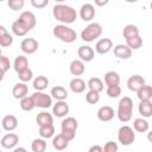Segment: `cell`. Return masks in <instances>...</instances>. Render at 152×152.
I'll use <instances>...</instances> for the list:
<instances>
[{"mask_svg":"<svg viewBox=\"0 0 152 152\" xmlns=\"http://www.w3.org/2000/svg\"><path fill=\"white\" fill-rule=\"evenodd\" d=\"M52 15H53V18L56 20L61 21L63 25L72 24L76 20V18H77L76 10H74L71 6L63 5V4H56L53 6Z\"/></svg>","mask_w":152,"mask_h":152,"instance_id":"6da1fadb","label":"cell"},{"mask_svg":"<svg viewBox=\"0 0 152 152\" xmlns=\"http://www.w3.org/2000/svg\"><path fill=\"white\" fill-rule=\"evenodd\" d=\"M133 114V100L129 96H124L118 104L116 116L121 122H128Z\"/></svg>","mask_w":152,"mask_h":152,"instance_id":"7a4b0ae2","label":"cell"},{"mask_svg":"<svg viewBox=\"0 0 152 152\" xmlns=\"http://www.w3.org/2000/svg\"><path fill=\"white\" fill-rule=\"evenodd\" d=\"M53 36L56 38H58L59 40L64 42V43H74L76 39H77V34L76 32L70 28L69 26L66 25H63V24H59V25H56L53 27V31H52Z\"/></svg>","mask_w":152,"mask_h":152,"instance_id":"3957f363","label":"cell"},{"mask_svg":"<svg viewBox=\"0 0 152 152\" xmlns=\"http://www.w3.org/2000/svg\"><path fill=\"white\" fill-rule=\"evenodd\" d=\"M77 127H78V121H77L75 118H72V116H68V118H65V119L62 121V124H61V131H62L61 134H62L66 140L71 141V140H74L75 137H76Z\"/></svg>","mask_w":152,"mask_h":152,"instance_id":"277c9868","label":"cell"},{"mask_svg":"<svg viewBox=\"0 0 152 152\" xmlns=\"http://www.w3.org/2000/svg\"><path fill=\"white\" fill-rule=\"evenodd\" d=\"M102 34V26L99 23H90L81 32V39L87 43H91Z\"/></svg>","mask_w":152,"mask_h":152,"instance_id":"5b68a950","label":"cell"},{"mask_svg":"<svg viewBox=\"0 0 152 152\" xmlns=\"http://www.w3.org/2000/svg\"><path fill=\"white\" fill-rule=\"evenodd\" d=\"M118 140L121 145L124 146H129L134 142L135 140V133L133 131L132 127L125 125V126H121L118 131Z\"/></svg>","mask_w":152,"mask_h":152,"instance_id":"8992f818","label":"cell"},{"mask_svg":"<svg viewBox=\"0 0 152 152\" xmlns=\"http://www.w3.org/2000/svg\"><path fill=\"white\" fill-rule=\"evenodd\" d=\"M32 100H33V103H34V107H38V108H50L52 106V97L50 95H48L46 93H43V91H34L32 95H31Z\"/></svg>","mask_w":152,"mask_h":152,"instance_id":"52a82bcc","label":"cell"},{"mask_svg":"<svg viewBox=\"0 0 152 152\" xmlns=\"http://www.w3.org/2000/svg\"><path fill=\"white\" fill-rule=\"evenodd\" d=\"M18 20L27 28V31H31L36 26V23H37L36 15L31 11H24V12H21L20 15H19V18H18Z\"/></svg>","mask_w":152,"mask_h":152,"instance_id":"ba28073f","label":"cell"},{"mask_svg":"<svg viewBox=\"0 0 152 152\" xmlns=\"http://www.w3.org/2000/svg\"><path fill=\"white\" fill-rule=\"evenodd\" d=\"M20 49L26 55H32L38 50V42L34 38H25L20 43Z\"/></svg>","mask_w":152,"mask_h":152,"instance_id":"9c48e42d","label":"cell"},{"mask_svg":"<svg viewBox=\"0 0 152 152\" xmlns=\"http://www.w3.org/2000/svg\"><path fill=\"white\" fill-rule=\"evenodd\" d=\"M112 49H113V42L109 38H101L95 44V51L99 55L108 53Z\"/></svg>","mask_w":152,"mask_h":152,"instance_id":"30bf717a","label":"cell"},{"mask_svg":"<svg viewBox=\"0 0 152 152\" xmlns=\"http://www.w3.org/2000/svg\"><path fill=\"white\" fill-rule=\"evenodd\" d=\"M18 142H19V137H18L15 133H7V134H5V135L1 138V140H0L1 146H2L4 148H7V150L14 148Z\"/></svg>","mask_w":152,"mask_h":152,"instance_id":"8fae6325","label":"cell"},{"mask_svg":"<svg viewBox=\"0 0 152 152\" xmlns=\"http://www.w3.org/2000/svg\"><path fill=\"white\" fill-rule=\"evenodd\" d=\"M80 17L83 21H90L95 17V7L91 4H83L80 8Z\"/></svg>","mask_w":152,"mask_h":152,"instance_id":"7c38bea8","label":"cell"},{"mask_svg":"<svg viewBox=\"0 0 152 152\" xmlns=\"http://www.w3.org/2000/svg\"><path fill=\"white\" fill-rule=\"evenodd\" d=\"M144 86H145V80L140 75H132L127 80V87H128V89L131 91H135L137 93Z\"/></svg>","mask_w":152,"mask_h":152,"instance_id":"4fadbf2b","label":"cell"},{"mask_svg":"<svg viewBox=\"0 0 152 152\" xmlns=\"http://www.w3.org/2000/svg\"><path fill=\"white\" fill-rule=\"evenodd\" d=\"M96 115H97V119H99L100 121L107 122V121H110V120L114 118L115 113H114V109H113L110 106H102V107L99 108Z\"/></svg>","mask_w":152,"mask_h":152,"instance_id":"5bb4252c","label":"cell"},{"mask_svg":"<svg viewBox=\"0 0 152 152\" xmlns=\"http://www.w3.org/2000/svg\"><path fill=\"white\" fill-rule=\"evenodd\" d=\"M77 55H78L80 59L84 63V62H90V61H93L95 52H94L93 48H90L89 45H82V46L78 48Z\"/></svg>","mask_w":152,"mask_h":152,"instance_id":"9a60e30c","label":"cell"},{"mask_svg":"<svg viewBox=\"0 0 152 152\" xmlns=\"http://www.w3.org/2000/svg\"><path fill=\"white\" fill-rule=\"evenodd\" d=\"M69 113V104L66 101H57L52 106V114L57 118H63Z\"/></svg>","mask_w":152,"mask_h":152,"instance_id":"2e32d148","label":"cell"},{"mask_svg":"<svg viewBox=\"0 0 152 152\" xmlns=\"http://www.w3.org/2000/svg\"><path fill=\"white\" fill-rule=\"evenodd\" d=\"M1 126L5 131L7 132H12L14 131L17 127H18V119L12 115V114H8V115H5L1 120Z\"/></svg>","mask_w":152,"mask_h":152,"instance_id":"e0dca14e","label":"cell"},{"mask_svg":"<svg viewBox=\"0 0 152 152\" xmlns=\"http://www.w3.org/2000/svg\"><path fill=\"white\" fill-rule=\"evenodd\" d=\"M27 93H28V87L26 86V83H23V82H19V83H15L13 89H12V95L14 99H18V100H21L23 97L27 96Z\"/></svg>","mask_w":152,"mask_h":152,"instance_id":"ac0fdd59","label":"cell"},{"mask_svg":"<svg viewBox=\"0 0 152 152\" xmlns=\"http://www.w3.org/2000/svg\"><path fill=\"white\" fill-rule=\"evenodd\" d=\"M114 55L120 59H128L132 56V50L126 44H118L114 46Z\"/></svg>","mask_w":152,"mask_h":152,"instance_id":"d6986e66","label":"cell"},{"mask_svg":"<svg viewBox=\"0 0 152 152\" xmlns=\"http://www.w3.org/2000/svg\"><path fill=\"white\" fill-rule=\"evenodd\" d=\"M69 70H70L71 75H74V76H81V75L84 74L86 66H84V63L81 59H74L70 63V65H69Z\"/></svg>","mask_w":152,"mask_h":152,"instance_id":"ffe728a7","label":"cell"},{"mask_svg":"<svg viewBox=\"0 0 152 152\" xmlns=\"http://www.w3.org/2000/svg\"><path fill=\"white\" fill-rule=\"evenodd\" d=\"M69 87H70V90L72 91V93H75V94H81V93H83L84 90H86V82L82 80V78H80V77H75V78H72L71 81H70V83H69Z\"/></svg>","mask_w":152,"mask_h":152,"instance_id":"44dd1931","label":"cell"},{"mask_svg":"<svg viewBox=\"0 0 152 152\" xmlns=\"http://www.w3.org/2000/svg\"><path fill=\"white\" fill-rule=\"evenodd\" d=\"M50 96L57 101H65L68 97V91L64 87L62 86H56L51 89L50 91Z\"/></svg>","mask_w":152,"mask_h":152,"instance_id":"7402d4cb","label":"cell"},{"mask_svg":"<svg viewBox=\"0 0 152 152\" xmlns=\"http://www.w3.org/2000/svg\"><path fill=\"white\" fill-rule=\"evenodd\" d=\"M36 122L39 127L46 126V125H52L53 124V116L49 112H40L36 116Z\"/></svg>","mask_w":152,"mask_h":152,"instance_id":"603a6c76","label":"cell"},{"mask_svg":"<svg viewBox=\"0 0 152 152\" xmlns=\"http://www.w3.org/2000/svg\"><path fill=\"white\" fill-rule=\"evenodd\" d=\"M68 145H69V140H66L61 133L57 134V135H53V138H52V146H53L55 150L63 151V150H65L68 147Z\"/></svg>","mask_w":152,"mask_h":152,"instance_id":"cb8c5ba5","label":"cell"},{"mask_svg":"<svg viewBox=\"0 0 152 152\" xmlns=\"http://www.w3.org/2000/svg\"><path fill=\"white\" fill-rule=\"evenodd\" d=\"M13 68H14V70H15L17 74L20 72V71H23V70H25L26 68H28V61H27V58L25 56H23V55L17 56L15 59H14V62H13Z\"/></svg>","mask_w":152,"mask_h":152,"instance_id":"d4e9b609","label":"cell"},{"mask_svg":"<svg viewBox=\"0 0 152 152\" xmlns=\"http://www.w3.org/2000/svg\"><path fill=\"white\" fill-rule=\"evenodd\" d=\"M138 110H139V114L144 119L150 118L152 115V102L151 101H140V103L138 106Z\"/></svg>","mask_w":152,"mask_h":152,"instance_id":"484cf974","label":"cell"},{"mask_svg":"<svg viewBox=\"0 0 152 152\" xmlns=\"http://www.w3.org/2000/svg\"><path fill=\"white\" fill-rule=\"evenodd\" d=\"M133 128H134L133 131H135V132H138V133H145V132L148 131L150 124L147 122L146 119H144V118H138V119H135V120L133 121Z\"/></svg>","mask_w":152,"mask_h":152,"instance_id":"4316f807","label":"cell"},{"mask_svg":"<svg viewBox=\"0 0 152 152\" xmlns=\"http://www.w3.org/2000/svg\"><path fill=\"white\" fill-rule=\"evenodd\" d=\"M32 86H33V88H34L36 91H43V90H45V89L48 88V86H49V80H48L45 76H43V75L37 76V77L33 80Z\"/></svg>","mask_w":152,"mask_h":152,"instance_id":"83f0119b","label":"cell"},{"mask_svg":"<svg viewBox=\"0 0 152 152\" xmlns=\"http://www.w3.org/2000/svg\"><path fill=\"white\" fill-rule=\"evenodd\" d=\"M137 96L140 101H151L152 99V87L145 84L137 91Z\"/></svg>","mask_w":152,"mask_h":152,"instance_id":"f1b7e54d","label":"cell"},{"mask_svg":"<svg viewBox=\"0 0 152 152\" xmlns=\"http://www.w3.org/2000/svg\"><path fill=\"white\" fill-rule=\"evenodd\" d=\"M104 83L107 87L109 86H119L120 76L116 71H108L104 74Z\"/></svg>","mask_w":152,"mask_h":152,"instance_id":"f546056e","label":"cell"},{"mask_svg":"<svg viewBox=\"0 0 152 152\" xmlns=\"http://www.w3.org/2000/svg\"><path fill=\"white\" fill-rule=\"evenodd\" d=\"M87 87L89 88V90H94V91H97V93H101L103 90V82L99 78V77H91L89 78L88 83H87Z\"/></svg>","mask_w":152,"mask_h":152,"instance_id":"4dcf8cb0","label":"cell"},{"mask_svg":"<svg viewBox=\"0 0 152 152\" xmlns=\"http://www.w3.org/2000/svg\"><path fill=\"white\" fill-rule=\"evenodd\" d=\"M39 135L42 139H50L55 135V127L53 125H46L39 127Z\"/></svg>","mask_w":152,"mask_h":152,"instance_id":"1f68e13d","label":"cell"},{"mask_svg":"<svg viewBox=\"0 0 152 152\" xmlns=\"http://www.w3.org/2000/svg\"><path fill=\"white\" fill-rule=\"evenodd\" d=\"M11 28H12V32H13L17 37H24V36L28 32L27 28H26V27H25L18 19L12 24V27H11Z\"/></svg>","mask_w":152,"mask_h":152,"instance_id":"d6a6232c","label":"cell"},{"mask_svg":"<svg viewBox=\"0 0 152 152\" xmlns=\"http://www.w3.org/2000/svg\"><path fill=\"white\" fill-rule=\"evenodd\" d=\"M122 36H124L125 39H128V38L134 37V36H139V28L133 24H128V25H126L124 27Z\"/></svg>","mask_w":152,"mask_h":152,"instance_id":"836d02e7","label":"cell"},{"mask_svg":"<svg viewBox=\"0 0 152 152\" xmlns=\"http://www.w3.org/2000/svg\"><path fill=\"white\" fill-rule=\"evenodd\" d=\"M126 45L131 50H138L142 46V38L140 36H134L128 39H126Z\"/></svg>","mask_w":152,"mask_h":152,"instance_id":"e575fe53","label":"cell"},{"mask_svg":"<svg viewBox=\"0 0 152 152\" xmlns=\"http://www.w3.org/2000/svg\"><path fill=\"white\" fill-rule=\"evenodd\" d=\"M31 150L33 152H45L46 150V141L45 139L37 138L31 142Z\"/></svg>","mask_w":152,"mask_h":152,"instance_id":"d590c367","label":"cell"},{"mask_svg":"<svg viewBox=\"0 0 152 152\" xmlns=\"http://www.w3.org/2000/svg\"><path fill=\"white\" fill-rule=\"evenodd\" d=\"M20 108L25 112H31L34 108V103L31 96H25L20 100Z\"/></svg>","mask_w":152,"mask_h":152,"instance_id":"8d00e7d4","label":"cell"},{"mask_svg":"<svg viewBox=\"0 0 152 152\" xmlns=\"http://www.w3.org/2000/svg\"><path fill=\"white\" fill-rule=\"evenodd\" d=\"M18 78L23 83H26V82H28V81H31L33 78V72H32V70L30 68H26L25 70L18 72Z\"/></svg>","mask_w":152,"mask_h":152,"instance_id":"74e56055","label":"cell"},{"mask_svg":"<svg viewBox=\"0 0 152 152\" xmlns=\"http://www.w3.org/2000/svg\"><path fill=\"white\" fill-rule=\"evenodd\" d=\"M86 101L90 104H96L100 101V93L94 91V90H89L86 94Z\"/></svg>","mask_w":152,"mask_h":152,"instance_id":"f35d334b","label":"cell"},{"mask_svg":"<svg viewBox=\"0 0 152 152\" xmlns=\"http://www.w3.org/2000/svg\"><path fill=\"white\" fill-rule=\"evenodd\" d=\"M106 93L109 97L116 99L121 95V88H120V86H109V87H107Z\"/></svg>","mask_w":152,"mask_h":152,"instance_id":"ab89813d","label":"cell"},{"mask_svg":"<svg viewBox=\"0 0 152 152\" xmlns=\"http://www.w3.org/2000/svg\"><path fill=\"white\" fill-rule=\"evenodd\" d=\"M7 5L12 11H19V10H23L25 1L24 0H8Z\"/></svg>","mask_w":152,"mask_h":152,"instance_id":"60d3db41","label":"cell"},{"mask_svg":"<svg viewBox=\"0 0 152 152\" xmlns=\"http://www.w3.org/2000/svg\"><path fill=\"white\" fill-rule=\"evenodd\" d=\"M10 68H11V62H10L8 57L1 55L0 56V70L4 71V72H6V71L10 70Z\"/></svg>","mask_w":152,"mask_h":152,"instance_id":"b9f144b4","label":"cell"},{"mask_svg":"<svg viewBox=\"0 0 152 152\" xmlns=\"http://www.w3.org/2000/svg\"><path fill=\"white\" fill-rule=\"evenodd\" d=\"M12 43H13V37H12L10 33H7V34L0 37V46L7 48V46L12 45Z\"/></svg>","mask_w":152,"mask_h":152,"instance_id":"7bdbcfd3","label":"cell"},{"mask_svg":"<svg viewBox=\"0 0 152 152\" xmlns=\"http://www.w3.org/2000/svg\"><path fill=\"white\" fill-rule=\"evenodd\" d=\"M118 144L114 141H107L102 147V152H118Z\"/></svg>","mask_w":152,"mask_h":152,"instance_id":"ee69618b","label":"cell"},{"mask_svg":"<svg viewBox=\"0 0 152 152\" xmlns=\"http://www.w3.org/2000/svg\"><path fill=\"white\" fill-rule=\"evenodd\" d=\"M31 5L34 8H44L49 5V0H31Z\"/></svg>","mask_w":152,"mask_h":152,"instance_id":"f6af8a7d","label":"cell"},{"mask_svg":"<svg viewBox=\"0 0 152 152\" xmlns=\"http://www.w3.org/2000/svg\"><path fill=\"white\" fill-rule=\"evenodd\" d=\"M88 152H102V147H101L100 145H93V146L88 150Z\"/></svg>","mask_w":152,"mask_h":152,"instance_id":"bcb514c9","label":"cell"},{"mask_svg":"<svg viewBox=\"0 0 152 152\" xmlns=\"http://www.w3.org/2000/svg\"><path fill=\"white\" fill-rule=\"evenodd\" d=\"M8 32H7V30H6V27L4 26V25H0V37H2V36H5V34H7Z\"/></svg>","mask_w":152,"mask_h":152,"instance_id":"7dc6e473","label":"cell"},{"mask_svg":"<svg viewBox=\"0 0 152 152\" xmlns=\"http://www.w3.org/2000/svg\"><path fill=\"white\" fill-rule=\"evenodd\" d=\"M108 4V0H103V1H100V0H95V5L97 6H104Z\"/></svg>","mask_w":152,"mask_h":152,"instance_id":"c3c4849f","label":"cell"},{"mask_svg":"<svg viewBox=\"0 0 152 152\" xmlns=\"http://www.w3.org/2000/svg\"><path fill=\"white\" fill-rule=\"evenodd\" d=\"M13 152H27V150L25 147H15L13 150Z\"/></svg>","mask_w":152,"mask_h":152,"instance_id":"681fc988","label":"cell"},{"mask_svg":"<svg viewBox=\"0 0 152 152\" xmlns=\"http://www.w3.org/2000/svg\"><path fill=\"white\" fill-rule=\"evenodd\" d=\"M4 76H5V72H4V71H1V70H0V82H1V81H2V80H4Z\"/></svg>","mask_w":152,"mask_h":152,"instance_id":"f907efd6","label":"cell"},{"mask_svg":"<svg viewBox=\"0 0 152 152\" xmlns=\"http://www.w3.org/2000/svg\"><path fill=\"white\" fill-rule=\"evenodd\" d=\"M0 56H1V50H0Z\"/></svg>","mask_w":152,"mask_h":152,"instance_id":"816d5d0a","label":"cell"},{"mask_svg":"<svg viewBox=\"0 0 152 152\" xmlns=\"http://www.w3.org/2000/svg\"><path fill=\"white\" fill-rule=\"evenodd\" d=\"M0 152H2V151H0Z\"/></svg>","mask_w":152,"mask_h":152,"instance_id":"f5cc1de1","label":"cell"}]
</instances>
